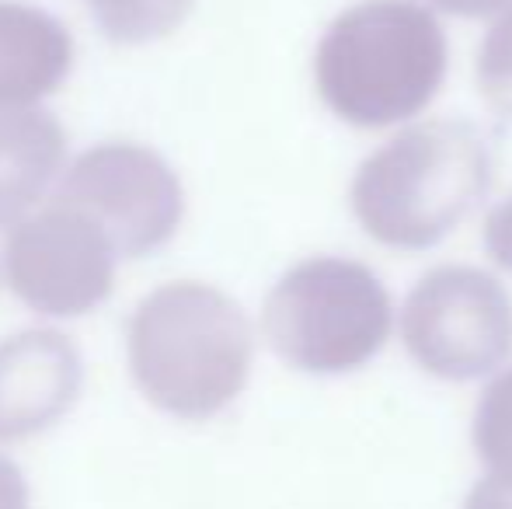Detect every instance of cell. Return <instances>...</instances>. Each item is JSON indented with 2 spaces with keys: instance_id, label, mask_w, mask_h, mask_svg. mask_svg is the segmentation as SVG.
Returning <instances> with one entry per match:
<instances>
[{
  "instance_id": "cell-9",
  "label": "cell",
  "mask_w": 512,
  "mask_h": 509,
  "mask_svg": "<svg viewBox=\"0 0 512 509\" xmlns=\"http://www.w3.org/2000/svg\"><path fill=\"white\" fill-rule=\"evenodd\" d=\"M74 42L63 21L18 0H0V112L28 109L70 74Z\"/></svg>"
},
{
  "instance_id": "cell-2",
  "label": "cell",
  "mask_w": 512,
  "mask_h": 509,
  "mask_svg": "<svg viewBox=\"0 0 512 509\" xmlns=\"http://www.w3.org/2000/svg\"><path fill=\"white\" fill-rule=\"evenodd\" d=\"M492 147L464 119H429L377 147L352 178L359 227L398 252L436 248L492 189Z\"/></svg>"
},
{
  "instance_id": "cell-10",
  "label": "cell",
  "mask_w": 512,
  "mask_h": 509,
  "mask_svg": "<svg viewBox=\"0 0 512 509\" xmlns=\"http://www.w3.org/2000/svg\"><path fill=\"white\" fill-rule=\"evenodd\" d=\"M67 157L63 126L42 109L0 112V227H14L46 196Z\"/></svg>"
},
{
  "instance_id": "cell-4",
  "label": "cell",
  "mask_w": 512,
  "mask_h": 509,
  "mask_svg": "<svg viewBox=\"0 0 512 509\" xmlns=\"http://www.w3.org/2000/svg\"><path fill=\"white\" fill-rule=\"evenodd\" d=\"M265 339L304 374H352L387 346L394 304L370 265L317 255L293 265L265 300Z\"/></svg>"
},
{
  "instance_id": "cell-12",
  "label": "cell",
  "mask_w": 512,
  "mask_h": 509,
  "mask_svg": "<svg viewBox=\"0 0 512 509\" xmlns=\"http://www.w3.org/2000/svg\"><path fill=\"white\" fill-rule=\"evenodd\" d=\"M112 42H150L175 32L192 11V0H84Z\"/></svg>"
},
{
  "instance_id": "cell-11",
  "label": "cell",
  "mask_w": 512,
  "mask_h": 509,
  "mask_svg": "<svg viewBox=\"0 0 512 509\" xmlns=\"http://www.w3.org/2000/svg\"><path fill=\"white\" fill-rule=\"evenodd\" d=\"M471 440L492 485L512 489V367L481 391Z\"/></svg>"
},
{
  "instance_id": "cell-3",
  "label": "cell",
  "mask_w": 512,
  "mask_h": 509,
  "mask_svg": "<svg viewBox=\"0 0 512 509\" xmlns=\"http://www.w3.org/2000/svg\"><path fill=\"white\" fill-rule=\"evenodd\" d=\"M251 325L206 283H168L143 297L129 321V370L150 405L178 419H209L244 391Z\"/></svg>"
},
{
  "instance_id": "cell-16",
  "label": "cell",
  "mask_w": 512,
  "mask_h": 509,
  "mask_svg": "<svg viewBox=\"0 0 512 509\" xmlns=\"http://www.w3.org/2000/svg\"><path fill=\"white\" fill-rule=\"evenodd\" d=\"M439 11L457 14V18H488V14L509 11L512 0H429Z\"/></svg>"
},
{
  "instance_id": "cell-17",
  "label": "cell",
  "mask_w": 512,
  "mask_h": 509,
  "mask_svg": "<svg viewBox=\"0 0 512 509\" xmlns=\"http://www.w3.org/2000/svg\"><path fill=\"white\" fill-rule=\"evenodd\" d=\"M464 509H512V489H502V485H492L488 478H478Z\"/></svg>"
},
{
  "instance_id": "cell-1",
  "label": "cell",
  "mask_w": 512,
  "mask_h": 509,
  "mask_svg": "<svg viewBox=\"0 0 512 509\" xmlns=\"http://www.w3.org/2000/svg\"><path fill=\"white\" fill-rule=\"evenodd\" d=\"M450 42L418 0H359L321 35L314 84L342 123L384 129L418 116L439 95Z\"/></svg>"
},
{
  "instance_id": "cell-5",
  "label": "cell",
  "mask_w": 512,
  "mask_h": 509,
  "mask_svg": "<svg viewBox=\"0 0 512 509\" xmlns=\"http://www.w3.org/2000/svg\"><path fill=\"white\" fill-rule=\"evenodd\" d=\"M401 339L425 374L478 381L512 353V300L499 279L474 265H439L405 297Z\"/></svg>"
},
{
  "instance_id": "cell-14",
  "label": "cell",
  "mask_w": 512,
  "mask_h": 509,
  "mask_svg": "<svg viewBox=\"0 0 512 509\" xmlns=\"http://www.w3.org/2000/svg\"><path fill=\"white\" fill-rule=\"evenodd\" d=\"M481 238H485V252L492 255V262L512 272V196L502 199L499 206H492Z\"/></svg>"
},
{
  "instance_id": "cell-7",
  "label": "cell",
  "mask_w": 512,
  "mask_h": 509,
  "mask_svg": "<svg viewBox=\"0 0 512 509\" xmlns=\"http://www.w3.org/2000/svg\"><path fill=\"white\" fill-rule=\"evenodd\" d=\"M112 241L74 206L53 203L18 220L4 241V276L14 297L49 318L88 314L112 293Z\"/></svg>"
},
{
  "instance_id": "cell-15",
  "label": "cell",
  "mask_w": 512,
  "mask_h": 509,
  "mask_svg": "<svg viewBox=\"0 0 512 509\" xmlns=\"http://www.w3.org/2000/svg\"><path fill=\"white\" fill-rule=\"evenodd\" d=\"M0 509H28V482L14 461L0 454Z\"/></svg>"
},
{
  "instance_id": "cell-8",
  "label": "cell",
  "mask_w": 512,
  "mask_h": 509,
  "mask_svg": "<svg viewBox=\"0 0 512 509\" xmlns=\"http://www.w3.org/2000/svg\"><path fill=\"white\" fill-rule=\"evenodd\" d=\"M84 381L81 353L60 332L32 328L0 342V440H25L67 415Z\"/></svg>"
},
{
  "instance_id": "cell-13",
  "label": "cell",
  "mask_w": 512,
  "mask_h": 509,
  "mask_svg": "<svg viewBox=\"0 0 512 509\" xmlns=\"http://www.w3.org/2000/svg\"><path fill=\"white\" fill-rule=\"evenodd\" d=\"M474 77H478V91L485 95V102L499 116L512 119V7L502 11V18L481 39Z\"/></svg>"
},
{
  "instance_id": "cell-6",
  "label": "cell",
  "mask_w": 512,
  "mask_h": 509,
  "mask_svg": "<svg viewBox=\"0 0 512 509\" xmlns=\"http://www.w3.org/2000/svg\"><path fill=\"white\" fill-rule=\"evenodd\" d=\"M53 199L95 220L119 258H143L164 248L185 213V192L171 164L140 143L84 150Z\"/></svg>"
}]
</instances>
